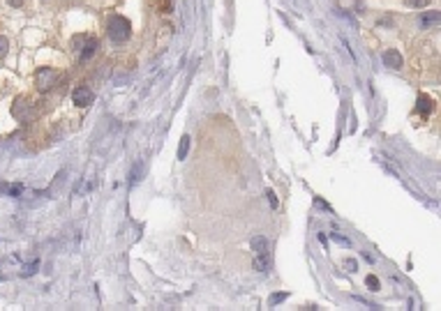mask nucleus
Returning <instances> with one entry per match:
<instances>
[{
    "instance_id": "obj_1",
    "label": "nucleus",
    "mask_w": 441,
    "mask_h": 311,
    "mask_svg": "<svg viewBox=\"0 0 441 311\" xmlns=\"http://www.w3.org/2000/svg\"><path fill=\"white\" fill-rule=\"evenodd\" d=\"M106 33H109L111 42H127L130 39V33H132V26L130 21H127L125 17H120V14H111L109 17V23H106Z\"/></svg>"
},
{
    "instance_id": "obj_2",
    "label": "nucleus",
    "mask_w": 441,
    "mask_h": 311,
    "mask_svg": "<svg viewBox=\"0 0 441 311\" xmlns=\"http://www.w3.org/2000/svg\"><path fill=\"white\" fill-rule=\"evenodd\" d=\"M56 81H58V74H56V69H51V67H42V69H37V74H35V86H37L39 93H49L51 88L56 86Z\"/></svg>"
},
{
    "instance_id": "obj_3",
    "label": "nucleus",
    "mask_w": 441,
    "mask_h": 311,
    "mask_svg": "<svg viewBox=\"0 0 441 311\" xmlns=\"http://www.w3.org/2000/svg\"><path fill=\"white\" fill-rule=\"evenodd\" d=\"M93 90L86 86H79L74 88V93H72V102L77 104V106H88V104H93Z\"/></svg>"
},
{
    "instance_id": "obj_4",
    "label": "nucleus",
    "mask_w": 441,
    "mask_h": 311,
    "mask_svg": "<svg viewBox=\"0 0 441 311\" xmlns=\"http://www.w3.org/2000/svg\"><path fill=\"white\" fill-rule=\"evenodd\" d=\"M383 65L391 67V69H402L404 60H402V55H400V51L388 49L386 53H383Z\"/></svg>"
},
{
    "instance_id": "obj_5",
    "label": "nucleus",
    "mask_w": 441,
    "mask_h": 311,
    "mask_svg": "<svg viewBox=\"0 0 441 311\" xmlns=\"http://www.w3.org/2000/svg\"><path fill=\"white\" fill-rule=\"evenodd\" d=\"M95 51H97V39H95V37H88L86 44H83V49L79 51V53H81V62L90 60V58L95 55Z\"/></svg>"
},
{
    "instance_id": "obj_6",
    "label": "nucleus",
    "mask_w": 441,
    "mask_h": 311,
    "mask_svg": "<svg viewBox=\"0 0 441 311\" xmlns=\"http://www.w3.org/2000/svg\"><path fill=\"white\" fill-rule=\"evenodd\" d=\"M432 111V99L427 95H418V102H416V113L418 115H430Z\"/></svg>"
},
{
    "instance_id": "obj_7",
    "label": "nucleus",
    "mask_w": 441,
    "mask_h": 311,
    "mask_svg": "<svg viewBox=\"0 0 441 311\" xmlns=\"http://www.w3.org/2000/svg\"><path fill=\"white\" fill-rule=\"evenodd\" d=\"M254 270L256 272H268V270H270V254H256Z\"/></svg>"
},
{
    "instance_id": "obj_8",
    "label": "nucleus",
    "mask_w": 441,
    "mask_h": 311,
    "mask_svg": "<svg viewBox=\"0 0 441 311\" xmlns=\"http://www.w3.org/2000/svg\"><path fill=\"white\" fill-rule=\"evenodd\" d=\"M252 251H254V254H268V240L266 238H263V235H256V238H252Z\"/></svg>"
},
{
    "instance_id": "obj_9",
    "label": "nucleus",
    "mask_w": 441,
    "mask_h": 311,
    "mask_svg": "<svg viewBox=\"0 0 441 311\" xmlns=\"http://www.w3.org/2000/svg\"><path fill=\"white\" fill-rule=\"evenodd\" d=\"M187 150H190V138L183 136V138H180V145H178V159H185Z\"/></svg>"
},
{
    "instance_id": "obj_10",
    "label": "nucleus",
    "mask_w": 441,
    "mask_h": 311,
    "mask_svg": "<svg viewBox=\"0 0 441 311\" xmlns=\"http://www.w3.org/2000/svg\"><path fill=\"white\" fill-rule=\"evenodd\" d=\"M86 35H77V37H72V51H81L83 44H86Z\"/></svg>"
},
{
    "instance_id": "obj_11",
    "label": "nucleus",
    "mask_w": 441,
    "mask_h": 311,
    "mask_svg": "<svg viewBox=\"0 0 441 311\" xmlns=\"http://www.w3.org/2000/svg\"><path fill=\"white\" fill-rule=\"evenodd\" d=\"M365 284H367V288H370V290H379V288H381V284H379V279H376L374 274H370V277L365 279Z\"/></svg>"
},
{
    "instance_id": "obj_12",
    "label": "nucleus",
    "mask_w": 441,
    "mask_h": 311,
    "mask_svg": "<svg viewBox=\"0 0 441 311\" xmlns=\"http://www.w3.org/2000/svg\"><path fill=\"white\" fill-rule=\"evenodd\" d=\"M7 51H10V39L0 35V60H3V58L7 55Z\"/></svg>"
},
{
    "instance_id": "obj_13",
    "label": "nucleus",
    "mask_w": 441,
    "mask_h": 311,
    "mask_svg": "<svg viewBox=\"0 0 441 311\" xmlns=\"http://www.w3.org/2000/svg\"><path fill=\"white\" fill-rule=\"evenodd\" d=\"M409 7H414V10H420V7H427L432 3V0H404Z\"/></svg>"
},
{
    "instance_id": "obj_14",
    "label": "nucleus",
    "mask_w": 441,
    "mask_h": 311,
    "mask_svg": "<svg viewBox=\"0 0 441 311\" xmlns=\"http://www.w3.org/2000/svg\"><path fill=\"white\" fill-rule=\"evenodd\" d=\"M439 21V12H432V14H427V17H423V23L425 26H430V23Z\"/></svg>"
},
{
    "instance_id": "obj_15",
    "label": "nucleus",
    "mask_w": 441,
    "mask_h": 311,
    "mask_svg": "<svg viewBox=\"0 0 441 311\" xmlns=\"http://www.w3.org/2000/svg\"><path fill=\"white\" fill-rule=\"evenodd\" d=\"M266 196H268V201H270V207L275 210V207H278V198H275V194H272V191L268 189V191H266Z\"/></svg>"
},
{
    "instance_id": "obj_16",
    "label": "nucleus",
    "mask_w": 441,
    "mask_h": 311,
    "mask_svg": "<svg viewBox=\"0 0 441 311\" xmlns=\"http://www.w3.org/2000/svg\"><path fill=\"white\" fill-rule=\"evenodd\" d=\"M284 297H287V293H280V295H272L270 297V304H278V302H282Z\"/></svg>"
},
{
    "instance_id": "obj_17",
    "label": "nucleus",
    "mask_w": 441,
    "mask_h": 311,
    "mask_svg": "<svg viewBox=\"0 0 441 311\" xmlns=\"http://www.w3.org/2000/svg\"><path fill=\"white\" fill-rule=\"evenodd\" d=\"M333 240H338L340 245H347V247H349V240H347V238H342L340 233H333Z\"/></svg>"
},
{
    "instance_id": "obj_18",
    "label": "nucleus",
    "mask_w": 441,
    "mask_h": 311,
    "mask_svg": "<svg viewBox=\"0 0 441 311\" xmlns=\"http://www.w3.org/2000/svg\"><path fill=\"white\" fill-rule=\"evenodd\" d=\"M344 265H347V270H349V272H356V270H358V265H356V261H347V263H344Z\"/></svg>"
},
{
    "instance_id": "obj_19",
    "label": "nucleus",
    "mask_w": 441,
    "mask_h": 311,
    "mask_svg": "<svg viewBox=\"0 0 441 311\" xmlns=\"http://www.w3.org/2000/svg\"><path fill=\"white\" fill-rule=\"evenodd\" d=\"M7 3H10L12 7H21L23 5V0H7Z\"/></svg>"
}]
</instances>
